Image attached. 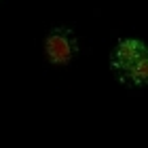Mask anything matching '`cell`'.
<instances>
[{
	"label": "cell",
	"instance_id": "obj_1",
	"mask_svg": "<svg viewBox=\"0 0 148 148\" xmlns=\"http://www.w3.org/2000/svg\"><path fill=\"white\" fill-rule=\"evenodd\" d=\"M110 66L123 85H148V45L136 38L121 40L112 51Z\"/></svg>",
	"mask_w": 148,
	"mask_h": 148
},
{
	"label": "cell",
	"instance_id": "obj_2",
	"mask_svg": "<svg viewBox=\"0 0 148 148\" xmlns=\"http://www.w3.org/2000/svg\"><path fill=\"white\" fill-rule=\"evenodd\" d=\"M76 53V40L72 32L66 28L53 30L47 38V55L53 64H68Z\"/></svg>",
	"mask_w": 148,
	"mask_h": 148
}]
</instances>
